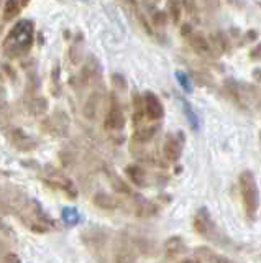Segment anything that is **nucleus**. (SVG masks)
<instances>
[{"label": "nucleus", "instance_id": "nucleus-26", "mask_svg": "<svg viewBox=\"0 0 261 263\" xmlns=\"http://www.w3.org/2000/svg\"><path fill=\"white\" fill-rule=\"evenodd\" d=\"M181 8H183V4L181 0H168V12L171 15V18H173L174 23H179V18H181Z\"/></svg>", "mask_w": 261, "mask_h": 263}, {"label": "nucleus", "instance_id": "nucleus-15", "mask_svg": "<svg viewBox=\"0 0 261 263\" xmlns=\"http://www.w3.org/2000/svg\"><path fill=\"white\" fill-rule=\"evenodd\" d=\"M165 253H166V257L171 258V260L187 253V245L183 240V237H177V235L169 237L168 240L165 242Z\"/></svg>", "mask_w": 261, "mask_h": 263}, {"label": "nucleus", "instance_id": "nucleus-1", "mask_svg": "<svg viewBox=\"0 0 261 263\" xmlns=\"http://www.w3.org/2000/svg\"><path fill=\"white\" fill-rule=\"evenodd\" d=\"M35 40V27L31 20H20L17 25L9 31L2 41L4 54L9 58H20L25 56L31 46H33Z\"/></svg>", "mask_w": 261, "mask_h": 263}, {"label": "nucleus", "instance_id": "nucleus-28", "mask_svg": "<svg viewBox=\"0 0 261 263\" xmlns=\"http://www.w3.org/2000/svg\"><path fill=\"white\" fill-rule=\"evenodd\" d=\"M69 56H71V61L74 64H79L81 58H83V46H81L79 41H74V45L69 48Z\"/></svg>", "mask_w": 261, "mask_h": 263}, {"label": "nucleus", "instance_id": "nucleus-5", "mask_svg": "<svg viewBox=\"0 0 261 263\" xmlns=\"http://www.w3.org/2000/svg\"><path fill=\"white\" fill-rule=\"evenodd\" d=\"M83 242L86 247L92 252L95 257H102V255H107V245H109V234L105 232L104 229H91L84 232L83 235Z\"/></svg>", "mask_w": 261, "mask_h": 263}, {"label": "nucleus", "instance_id": "nucleus-32", "mask_svg": "<svg viewBox=\"0 0 261 263\" xmlns=\"http://www.w3.org/2000/svg\"><path fill=\"white\" fill-rule=\"evenodd\" d=\"M166 12H156L153 15V22H154V25H158V27H163V25L166 23Z\"/></svg>", "mask_w": 261, "mask_h": 263}, {"label": "nucleus", "instance_id": "nucleus-39", "mask_svg": "<svg viewBox=\"0 0 261 263\" xmlns=\"http://www.w3.org/2000/svg\"><path fill=\"white\" fill-rule=\"evenodd\" d=\"M84 2H87V0H84Z\"/></svg>", "mask_w": 261, "mask_h": 263}, {"label": "nucleus", "instance_id": "nucleus-35", "mask_svg": "<svg viewBox=\"0 0 261 263\" xmlns=\"http://www.w3.org/2000/svg\"><path fill=\"white\" fill-rule=\"evenodd\" d=\"M18 4H20L22 8H23V7H27V5L30 4V0H18Z\"/></svg>", "mask_w": 261, "mask_h": 263}, {"label": "nucleus", "instance_id": "nucleus-37", "mask_svg": "<svg viewBox=\"0 0 261 263\" xmlns=\"http://www.w3.org/2000/svg\"><path fill=\"white\" fill-rule=\"evenodd\" d=\"M4 227V224H2V220H0V229H2Z\"/></svg>", "mask_w": 261, "mask_h": 263}, {"label": "nucleus", "instance_id": "nucleus-17", "mask_svg": "<svg viewBox=\"0 0 261 263\" xmlns=\"http://www.w3.org/2000/svg\"><path fill=\"white\" fill-rule=\"evenodd\" d=\"M125 173L128 179L132 181V183L138 187H145L146 186V181H148V176H146V171L140 166V164H128V166L125 168Z\"/></svg>", "mask_w": 261, "mask_h": 263}, {"label": "nucleus", "instance_id": "nucleus-12", "mask_svg": "<svg viewBox=\"0 0 261 263\" xmlns=\"http://www.w3.org/2000/svg\"><path fill=\"white\" fill-rule=\"evenodd\" d=\"M45 181L50 186H53L54 189H61V191L69 194L71 197H76V194H77L74 183H72L71 179H68L66 176L59 175V173H51V175H48L45 178Z\"/></svg>", "mask_w": 261, "mask_h": 263}, {"label": "nucleus", "instance_id": "nucleus-23", "mask_svg": "<svg viewBox=\"0 0 261 263\" xmlns=\"http://www.w3.org/2000/svg\"><path fill=\"white\" fill-rule=\"evenodd\" d=\"M145 119V104H143V96L133 94V123L138 127Z\"/></svg>", "mask_w": 261, "mask_h": 263}, {"label": "nucleus", "instance_id": "nucleus-27", "mask_svg": "<svg viewBox=\"0 0 261 263\" xmlns=\"http://www.w3.org/2000/svg\"><path fill=\"white\" fill-rule=\"evenodd\" d=\"M176 79H177V82H179V86H181L183 89H184V92H187V94H191L192 92V79L187 76L186 72H183V71H177L176 72Z\"/></svg>", "mask_w": 261, "mask_h": 263}, {"label": "nucleus", "instance_id": "nucleus-25", "mask_svg": "<svg viewBox=\"0 0 261 263\" xmlns=\"http://www.w3.org/2000/svg\"><path fill=\"white\" fill-rule=\"evenodd\" d=\"M95 71H97V63L94 61V58H91L89 63L83 68V72H81V82H83V84H87L89 81L94 79Z\"/></svg>", "mask_w": 261, "mask_h": 263}, {"label": "nucleus", "instance_id": "nucleus-18", "mask_svg": "<svg viewBox=\"0 0 261 263\" xmlns=\"http://www.w3.org/2000/svg\"><path fill=\"white\" fill-rule=\"evenodd\" d=\"M94 205H97L99 209L102 211H115L117 209V199H113V197L107 193H97L92 199Z\"/></svg>", "mask_w": 261, "mask_h": 263}, {"label": "nucleus", "instance_id": "nucleus-30", "mask_svg": "<svg viewBox=\"0 0 261 263\" xmlns=\"http://www.w3.org/2000/svg\"><path fill=\"white\" fill-rule=\"evenodd\" d=\"M0 263H20V258L13 252H0Z\"/></svg>", "mask_w": 261, "mask_h": 263}, {"label": "nucleus", "instance_id": "nucleus-4", "mask_svg": "<svg viewBox=\"0 0 261 263\" xmlns=\"http://www.w3.org/2000/svg\"><path fill=\"white\" fill-rule=\"evenodd\" d=\"M192 226H194L195 232H197L200 237L207 238L209 242H214V243H218V245H228L227 243L228 238L222 234V230L218 229V226L215 224V220L212 219V216H210L206 208L199 209L197 212L194 214Z\"/></svg>", "mask_w": 261, "mask_h": 263}, {"label": "nucleus", "instance_id": "nucleus-31", "mask_svg": "<svg viewBox=\"0 0 261 263\" xmlns=\"http://www.w3.org/2000/svg\"><path fill=\"white\" fill-rule=\"evenodd\" d=\"M112 82H113V86H115L117 89H120V90L127 89V82H125L124 76H120V74H113V76H112Z\"/></svg>", "mask_w": 261, "mask_h": 263}, {"label": "nucleus", "instance_id": "nucleus-14", "mask_svg": "<svg viewBox=\"0 0 261 263\" xmlns=\"http://www.w3.org/2000/svg\"><path fill=\"white\" fill-rule=\"evenodd\" d=\"M9 138H10V142L18 148V150L28 152V150H33V148H36V140H33L20 128H13L9 134Z\"/></svg>", "mask_w": 261, "mask_h": 263}, {"label": "nucleus", "instance_id": "nucleus-19", "mask_svg": "<svg viewBox=\"0 0 261 263\" xmlns=\"http://www.w3.org/2000/svg\"><path fill=\"white\" fill-rule=\"evenodd\" d=\"M107 178H109V181H110V184H112V187L115 189L117 193H120V194H124V196H133L135 193L130 189V186L125 183L124 179H122L117 173H113V171H107Z\"/></svg>", "mask_w": 261, "mask_h": 263}, {"label": "nucleus", "instance_id": "nucleus-20", "mask_svg": "<svg viewBox=\"0 0 261 263\" xmlns=\"http://www.w3.org/2000/svg\"><path fill=\"white\" fill-rule=\"evenodd\" d=\"M158 125H150V127H140V128H136V132L133 134V140L138 143H148L150 140H153V137L156 135V132H158Z\"/></svg>", "mask_w": 261, "mask_h": 263}, {"label": "nucleus", "instance_id": "nucleus-9", "mask_svg": "<svg viewBox=\"0 0 261 263\" xmlns=\"http://www.w3.org/2000/svg\"><path fill=\"white\" fill-rule=\"evenodd\" d=\"M104 125L110 132H118L125 127V115H124V110H122V105L118 104L115 97L110 99V105L107 109V114H105Z\"/></svg>", "mask_w": 261, "mask_h": 263}, {"label": "nucleus", "instance_id": "nucleus-3", "mask_svg": "<svg viewBox=\"0 0 261 263\" xmlns=\"http://www.w3.org/2000/svg\"><path fill=\"white\" fill-rule=\"evenodd\" d=\"M238 183H240V194H242L245 214H247L248 219L253 220L258 212V205H259V191H258L255 175H253L251 171L245 170L240 175Z\"/></svg>", "mask_w": 261, "mask_h": 263}, {"label": "nucleus", "instance_id": "nucleus-10", "mask_svg": "<svg viewBox=\"0 0 261 263\" xmlns=\"http://www.w3.org/2000/svg\"><path fill=\"white\" fill-rule=\"evenodd\" d=\"M183 134H169L163 143V153L169 163L179 161L183 155Z\"/></svg>", "mask_w": 261, "mask_h": 263}, {"label": "nucleus", "instance_id": "nucleus-6", "mask_svg": "<svg viewBox=\"0 0 261 263\" xmlns=\"http://www.w3.org/2000/svg\"><path fill=\"white\" fill-rule=\"evenodd\" d=\"M183 35L187 38V43H189V46L194 49L195 53H197L199 56H204V58H212L214 56V49H212L209 40L202 35V33L199 31H194L189 25H184L183 28Z\"/></svg>", "mask_w": 261, "mask_h": 263}, {"label": "nucleus", "instance_id": "nucleus-22", "mask_svg": "<svg viewBox=\"0 0 261 263\" xmlns=\"http://www.w3.org/2000/svg\"><path fill=\"white\" fill-rule=\"evenodd\" d=\"M61 219L66 226L69 227H74L77 224H81V220H83V217H81V214L76 208H72V205H69V208H64L61 211Z\"/></svg>", "mask_w": 261, "mask_h": 263}, {"label": "nucleus", "instance_id": "nucleus-8", "mask_svg": "<svg viewBox=\"0 0 261 263\" xmlns=\"http://www.w3.org/2000/svg\"><path fill=\"white\" fill-rule=\"evenodd\" d=\"M42 128L45 132H48L50 135L64 137L68 134V130H69V119H68V115L64 112L58 110L42 123Z\"/></svg>", "mask_w": 261, "mask_h": 263}, {"label": "nucleus", "instance_id": "nucleus-2", "mask_svg": "<svg viewBox=\"0 0 261 263\" xmlns=\"http://www.w3.org/2000/svg\"><path fill=\"white\" fill-rule=\"evenodd\" d=\"M18 217L30 230H35V232L39 234L50 232V230L54 229L53 219L48 216L35 199H30L25 202V205L18 211Z\"/></svg>", "mask_w": 261, "mask_h": 263}, {"label": "nucleus", "instance_id": "nucleus-36", "mask_svg": "<svg viewBox=\"0 0 261 263\" xmlns=\"http://www.w3.org/2000/svg\"><path fill=\"white\" fill-rule=\"evenodd\" d=\"M179 263H197L195 260H192V258H184V260H181Z\"/></svg>", "mask_w": 261, "mask_h": 263}, {"label": "nucleus", "instance_id": "nucleus-34", "mask_svg": "<svg viewBox=\"0 0 261 263\" xmlns=\"http://www.w3.org/2000/svg\"><path fill=\"white\" fill-rule=\"evenodd\" d=\"M204 4L210 5V7H215L217 5V0H204Z\"/></svg>", "mask_w": 261, "mask_h": 263}, {"label": "nucleus", "instance_id": "nucleus-38", "mask_svg": "<svg viewBox=\"0 0 261 263\" xmlns=\"http://www.w3.org/2000/svg\"><path fill=\"white\" fill-rule=\"evenodd\" d=\"M0 7H2V0H0Z\"/></svg>", "mask_w": 261, "mask_h": 263}, {"label": "nucleus", "instance_id": "nucleus-33", "mask_svg": "<svg viewBox=\"0 0 261 263\" xmlns=\"http://www.w3.org/2000/svg\"><path fill=\"white\" fill-rule=\"evenodd\" d=\"M250 56H251V60H255V61L256 60H261V45H258L255 49H251V54Z\"/></svg>", "mask_w": 261, "mask_h": 263}, {"label": "nucleus", "instance_id": "nucleus-21", "mask_svg": "<svg viewBox=\"0 0 261 263\" xmlns=\"http://www.w3.org/2000/svg\"><path fill=\"white\" fill-rule=\"evenodd\" d=\"M20 10H22V5L18 4V0H5L4 13H2L4 22H12L13 18H17Z\"/></svg>", "mask_w": 261, "mask_h": 263}, {"label": "nucleus", "instance_id": "nucleus-16", "mask_svg": "<svg viewBox=\"0 0 261 263\" xmlns=\"http://www.w3.org/2000/svg\"><path fill=\"white\" fill-rule=\"evenodd\" d=\"M101 105H102V94L99 92V90H95V92H92L91 96H89V99L84 104V115H86V119L95 120L97 115H99Z\"/></svg>", "mask_w": 261, "mask_h": 263}, {"label": "nucleus", "instance_id": "nucleus-13", "mask_svg": "<svg viewBox=\"0 0 261 263\" xmlns=\"http://www.w3.org/2000/svg\"><path fill=\"white\" fill-rule=\"evenodd\" d=\"M194 257L197 263H233L230 258L214 252L212 249H209V247H197V249L194 250Z\"/></svg>", "mask_w": 261, "mask_h": 263}, {"label": "nucleus", "instance_id": "nucleus-7", "mask_svg": "<svg viewBox=\"0 0 261 263\" xmlns=\"http://www.w3.org/2000/svg\"><path fill=\"white\" fill-rule=\"evenodd\" d=\"M136 250L128 237H118L113 243V263H135Z\"/></svg>", "mask_w": 261, "mask_h": 263}, {"label": "nucleus", "instance_id": "nucleus-11", "mask_svg": "<svg viewBox=\"0 0 261 263\" xmlns=\"http://www.w3.org/2000/svg\"><path fill=\"white\" fill-rule=\"evenodd\" d=\"M143 104H145V117H148L153 122H158L165 117V107H163L156 94L146 92L143 96Z\"/></svg>", "mask_w": 261, "mask_h": 263}, {"label": "nucleus", "instance_id": "nucleus-24", "mask_svg": "<svg viewBox=\"0 0 261 263\" xmlns=\"http://www.w3.org/2000/svg\"><path fill=\"white\" fill-rule=\"evenodd\" d=\"M28 110L31 115H35V117H42V115L46 114V110H48V101L45 97L31 99L30 104H28Z\"/></svg>", "mask_w": 261, "mask_h": 263}, {"label": "nucleus", "instance_id": "nucleus-29", "mask_svg": "<svg viewBox=\"0 0 261 263\" xmlns=\"http://www.w3.org/2000/svg\"><path fill=\"white\" fill-rule=\"evenodd\" d=\"M183 104H184V112H186V115H187V119H189L191 127L197 130V128H199V120H197V115H195V114L192 112V109L189 107V104H187V102H183Z\"/></svg>", "mask_w": 261, "mask_h": 263}]
</instances>
